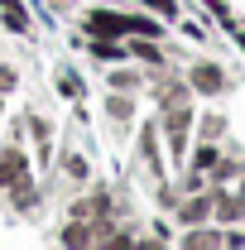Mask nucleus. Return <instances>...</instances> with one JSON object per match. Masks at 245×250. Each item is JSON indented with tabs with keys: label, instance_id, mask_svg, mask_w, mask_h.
I'll return each instance as SVG.
<instances>
[{
	"label": "nucleus",
	"instance_id": "nucleus-2",
	"mask_svg": "<svg viewBox=\"0 0 245 250\" xmlns=\"http://www.w3.org/2000/svg\"><path fill=\"white\" fill-rule=\"evenodd\" d=\"M87 34L92 39H130V15L121 10H87Z\"/></svg>",
	"mask_w": 245,
	"mask_h": 250
},
{
	"label": "nucleus",
	"instance_id": "nucleus-11",
	"mask_svg": "<svg viewBox=\"0 0 245 250\" xmlns=\"http://www.w3.org/2000/svg\"><path fill=\"white\" fill-rule=\"evenodd\" d=\"M5 192H10V202H15L20 212H29L34 202H39V188H34L29 178H20V183H15V188H5Z\"/></svg>",
	"mask_w": 245,
	"mask_h": 250
},
{
	"label": "nucleus",
	"instance_id": "nucleus-14",
	"mask_svg": "<svg viewBox=\"0 0 245 250\" xmlns=\"http://www.w3.org/2000/svg\"><path fill=\"white\" fill-rule=\"evenodd\" d=\"M216 159H221V149H216L212 140H207V145L192 154V168H197V173H207V168H216Z\"/></svg>",
	"mask_w": 245,
	"mask_h": 250
},
{
	"label": "nucleus",
	"instance_id": "nucleus-5",
	"mask_svg": "<svg viewBox=\"0 0 245 250\" xmlns=\"http://www.w3.org/2000/svg\"><path fill=\"white\" fill-rule=\"evenodd\" d=\"M106 212H111V192H106V188H96V192H82V197H77V202H72V217H106Z\"/></svg>",
	"mask_w": 245,
	"mask_h": 250
},
{
	"label": "nucleus",
	"instance_id": "nucleus-15",
	"mask_svg": "<svg viewBox=\"0 0 245 250\" xmlns=\"http://www.w3.org/2000/svg\"><path fill=\"white\" fill-rule=\"evenodd\" d=\"M135 5H144V10H154L159 20H178V0H135Z\"/></svg>",
	"mask_w": 245,
	"mask_h": 250
},
{
	"label": "nucleus",
	"instance_id": "nucleus-9",
	"mask_svg": "<svg viewBox=\"0 0 245 250\" xmlns=\"http://www.w3.org/2000/svg\"><path fill=\"white\" fill-rule=\"evenodd\" d=\"M125 53H130V58H140V62H154V67L163 62L159 43H154V39H140V34H130V48H125Z\"/></svg>",
	"mask_w": 245,
	"mask_h": 250
},
{
	"label": "nucleus",
	"instance_id": "nucleus-7",
	"mask_svg": "<svg viewBox=\"0 0 245 250\" xmlns=\"http://www.w3.org/2000/svg\"><path fill=\"white\" fill-rule=\"evenodd\" d=\"M0 24L10 34H29V10L20 0H0Z\"/></svg>",
	"mask_w": 245,
	"mask_h": 250
},
{
	"label": "nucleus",
	"instance_id": "nucleus-21",
	"mask_svg": "<svg viewBox=\"0 0 245 250\" xmlns=\"http://www.w3.org/2000/svg\"><path fill=\"white\" fill-rule=\"evenodd\" d=\"M202 135L216 140V135H221V116H207V121H202Z\"/></svg>",
	"mask_w": 245,
	"mask_h": 250
},
{
	"label": "nucleus",
	"instance_id": "nucleus-24",
	"mask_svg": "<svg viewBox=\"0 0 245 250\" xmlns=\"http://www.w3.org/2000/svg\"><path fill=\"white\" fill-rule=\"evenodd\" d=\"M241 43H245V34H241Z\"/></svg>",
	"mask_w": 245,
	"mask_h": 250
},
{
	"label": "nucleus",
	"instance_id": "nucleus-18",
	"mask_svg": "<svg viewBox=\"0 0 245 250\" xmlns=\"http://www.w3.org/2000/svg\"><path fill=\"white\" fill-rule=\"evenodd\" d=\"M62 168H67L72 178H87V159H82V154H67V159H62Z\"/></svg>",
	"mask_w": 245,
	"mask_h": 250
},
{
	"label": "nucleus",
	"instance_id": "nucleus-3",
	"mask_svg": "<svg viewBox=\"0 0 245 250\" xmlns=\"http://www.w3.org/2000/svg\"><path fill=\"white\" fill-rule=\"evenodd\" d=\"M20 178H29V154L20 140H10V145H0V188H15Z\"/></svg>",
	"mask_w": 245,
	"mask_h": 250
},
{
	"label": "nucleus",
	"instance_id": "nucleus-19",
	"mask_svg": "<svg viewBox=\"0 0 245 250\" xmlns=\"http://www.w3.org/2000/svg\"><path fill=\"white\" fill-rule=\"evenodd\" d=\"M29 135L39 145H48V121H43V116H29Z\"/></svg>",
	"mask_w": 245,
	"mask_h": 250
},
{
	"label": "nucleus",
	"instance_id": "nucleus-8",
	"mask_svg": "<svg viewBox=\"0 0 245 250\" xmlns=\"http://www.w3.org/2000/svg\"><path fill=\"white\" fill-rule=\"evenodd\" d=\"M106 116L116 125H130L135 121V92H111L106 96Z\"/></svg>",
	"mask_w": 245,
	"mask_h": 250
},
{
	"label": "nucleus",
	"instance_id": "nucleus-16",
	"mask_svg": "<svg viewBox=\"0 0 245 250\" xmlns=\"http://www.w3.org/2000/svg\"><path fill=\"white\" fill-rule=\"evenodd\" d=\"M15 87H20V72H15L10 62H0V96H10Z\"/></svg>",
	"mask_w": 245,
	"mask_h": 250
},
{
	"label": "nucleus",
	"instance_id": "nucleus-12",
	"mask_svg": "<svg viewBox=\"0 0 245 250\" xmlns=\"http://www.w3.org/2000/svg\"><path fill=\"white\" fill-rule=\"evenodd\" d=\"M92 58L121 62V58H125V43H121V39H92Z\"/></svg>",
	"mask_w": 245,
	"mask_h": 250
},
{
	"label": "nucleus",
	"instance_id": "nucleus-4",
	"mask_svg": "<svg viewBox=\"0 0 245 250\" xmlns=\"http://www.w3.org/2000/svg\"><path fill=\"white\" fill-rule=\"evenodd\" d=\"M226 87V77H221V67L216 62H197L192 72H187V92H202V96H216Z\"/></svg>",
	"mask_w": 245,
	"mask_h": 250
},
{
	"label": "nucleus",
	"instance_id": "nucleus-22",
	"mask_svg": "<svg viewBox=\"0 0 245 250\" xmlns=\"http://www.w3.org/2000/svg\"><path fill=\"white\" fill-rule=\"evenodd\" d=\"M0 116H5V96H0Z\"/></svg>",
	"mask_w": 245,
	"mask_h": 250
},
{
	"label": "nucleus",
	"instance_id": "nucleus-13",
	"mask_svg": "<svg viewBox=\"0 0 245 250\" xmlns=\"http://www.w3.org/2000/svg\"><path fill=\"white\" fill-rule=\"evenodd\" d=\"M111 92H140V72H106Z\"/></svg>",
	"mask_w": 245,
	"mask_h": 250
},
{
	"label": "nucleus",
	"instance_id": "nucleus-23",
	"mask_svg": "<svg viewBox=\"0 0 245 250\" xmlns=\"http://www.w3.org/2000/svg\"><path fill=\"white\" fill-rule=\"evenodd\" d=\"M241 197H245V183H241Z\"/></svg>",
	"mask_w": 245,
	"mask_h": 250
},
{
	"label": "nucleus",
	"instance_id": "nucleus-1",
	"mask_svg": "<svg viewBox=\"0 0 245 250\" xmlns=\"http://www.w3.org/2000/svg\"><path fill=\"white\" fill-rule=\"evenodd\" d=\"M187 125H192L187 96H163V135H168L173 159H183V149H187Z\"/></svg>",
	"mask_w": 245,
	"mask_h": 250
},
{
	"label": "nucleus",
	"instance_id": "nucleus-6",
	"mask_svg": "<svg viewBox=\"0 0 245 250\" xmlns=\"http://www.w3.org/2000/svg\"><path fill=\"white\" fill-rule=\"evenodd\" d=\"M207 217H212V192H202V197H187V202H178V221H183V226H202Z\"/></svg>",
	"mask_w": 245,
	"mask_h": 250
},
{
	"label": "nucleus",
	"instance_id": "nucleus-17",
	"mask_svg": "<svg viewBox=\"0 0 245 250\" xmlns=\"http://www.w3.org/2000/svg\"><path fill=\"white\" fill-rule=\"evenodd\" d=\"M183 246H221V236H216V231H187Z\"/></svg>",
	"mask_w": 245,
	"mask_h": 250
},
{
	"label": "nucleus",
	"instance_id": "nucleus-20",
	"mask_svg": "<svg viewBox=\"0 0 245 250\" xmlns=\"http://www.w3.org/2000/svg\"><path fill=\"white\" fill-rule=\"evenodd\" d=\"M58 92H62V96H82V82H77V77H67V72H62V77H58Z\"/></svg>",
	"mask_w": 245,
	"mask_h": 250
},
{
	"label": "nucleus",
	"instance_id": "nucleus-10",
	"mask_svg": "<svg viewBox=\"0 0 245 250\" xmlns=\"http://www.w3.org/2000/svg\"><path fill=\"white\" fill-rule=\"evenodd\" d=\"M58 241H62V246H92V231H87V221H82V217H72L58 231Z\"/></svg>",
	"mask_w": 245,
	"mask_h": 250
}]
</instances>
